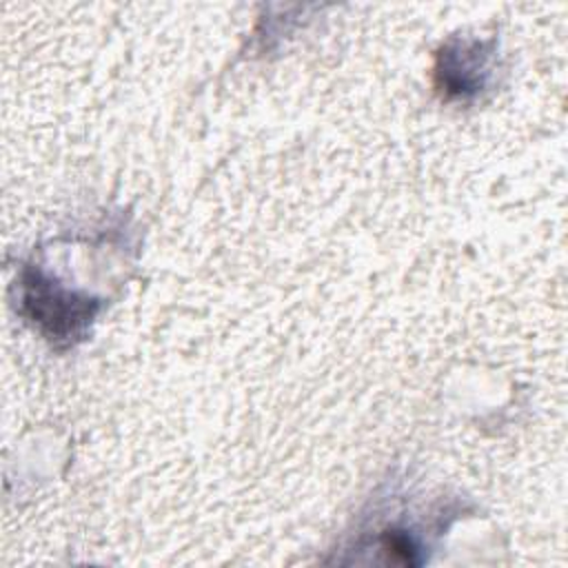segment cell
<instances>
[{
    "label": "cell",
    "mask_w": 568,
    "mask_h": 568,
    "mask_svg": "<svg viewBox=\"0 0 568 568\" xmlns=\"http://www.w3.org/2000/svg\"><path fill=\"white\" fill-rule=\"evenodd\" d=\"M488 75V53H484L481 42L475 49L459 47L446 51L437 67V87L450 98H468L486 87Z\"/></svg>",
    "instance_id": "6da1fadb"
}]
</instances>
